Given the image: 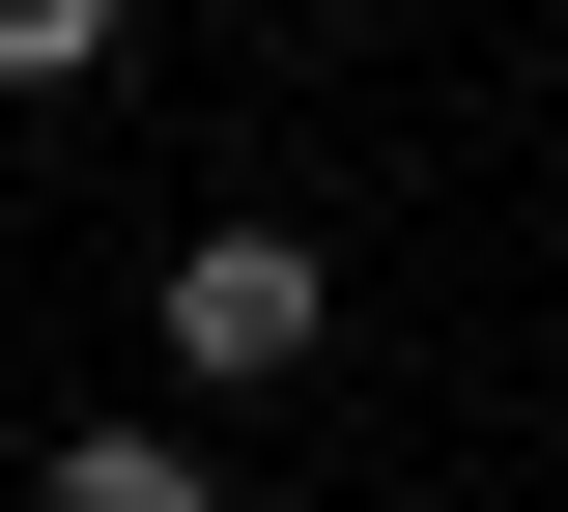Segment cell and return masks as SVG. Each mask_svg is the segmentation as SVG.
Segmentation results:
<instances>
[{
  "mask_svg": "<svg viewBox=\"0 0 568 512\" xmlns=\"http://www.w3.org/2000/svg\"><path fill=\"white\" fill-rule=\"evenodd\" d=\"M313 342H342V257H313V228H200V257H171V370H200V399H284Z\"/></svg>",
  "mask_w": 568,
  "mask_h": 512,
  "instance_id": "1",
  "label": "cell"
},
{
  "mask_svg": "<svg viewBox=\"0 0 568 512\" xmlns=\"http://www.w3.org/2000/svg\"><path fill=\"white\" fill-rule=\"evenodd\" d=\"M29 512H227V455H200V428H58Z\"/></svg>",
  "mask_w": 568,
  "mask_h": 512,
  "instance_id": "2",
  "label": "cell"
},
{
  "mask_svg": "<svg viewBox=\"0 0 568 512\" xmlns=\"http://www.w3.org/2000/svg\"><path fill=\"white\" fill-rule=\"evenodd\" d=\"M114 58V0H0V86H85Z\"/></svg>",
  "mask_w": 568,
  "mask_h": 512,
  "instance_id": "3",
  "label": "cell"
}]
</instances>
